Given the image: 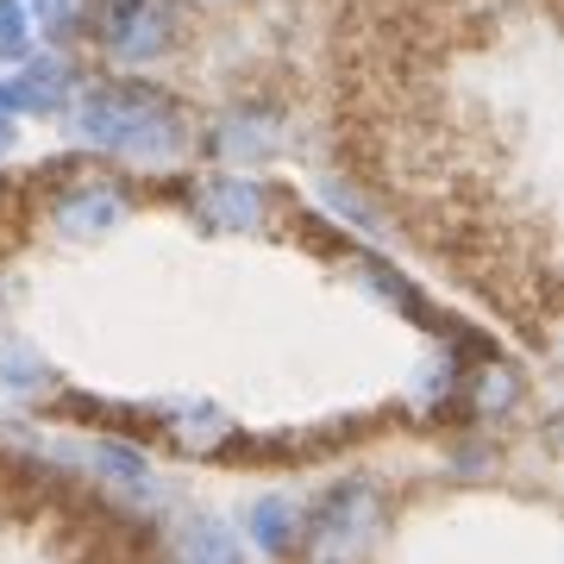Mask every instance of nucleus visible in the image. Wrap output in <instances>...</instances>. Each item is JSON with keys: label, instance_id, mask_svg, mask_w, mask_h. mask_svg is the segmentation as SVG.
I'll return each mask as SVG.
<instances>
[{"label": "nucleus", "instance_id": "f257e3e1", "mask_svg": "<svg viewBox=\"0 0 564 564\" xmlns=\"http://www.w3.org/2000/svg\"><path fill=\"white\" fill-rule=\"evenodd\" d=\"M76 132L126 163H176L188 151L182 107L151 82H101L76 101Z\"/></svg>", "mask_w": 564, "mask_h": 564}, {"label": "nucleus", "instance_id": "f03ea898", "mask_svg": "<svg viewBox=\"0 0 564 564\" xmlns=\"http://www.w3.org/2000/svg\"><path fill=\"white\" fill-rule=\"evenodd\" d=\"M377 533H383V496H377V484L351 477V484L321 496L302 552H307V564H364Z\"/></svg>", "mask_w": 564, "mask_h": 564}, {"label": "nucleus", "instance_id": "7ed1b4c3", "mask_svg": "<svg viewBox=\"0 0 564 564\" xmlns=\"http://www.w3.org/2000/svg\"><path fill=\"white\" fill-rule=\"evenodd\" d=\"M176 39L170 0H95V44L113 63H151Z\"/></svg>", "mask_w": 564, "mask_h": 564}, {"label": "nucleus", "instance_id": "20e7f679", "mask_svg": "<svg viewBox=\"0 0 564 564\" xmlns=\"http://www.w3.org/2000/svg\"><path fill=\"white\" fill-rule=\"evenodd\" d=\"M188 207H195V220L214 226V232H258V226L270 220V195L245 176H202L188 188Z\"/></svg>", "mask_w": 564, "mask_h": 564}, {"label": "nucleus", "instance_id": "39448f33", "mask_svg": "<svg viewBox=\"0 0 564 564\" xmlns=\"http://www.w3.org/2000/svg\"><path fill=\"white\" fill-rule=\"evenodd\" d=\"M126 214H132V195L107 176H88V182H76V188H63L57 207H51V220H57L63 239H101V232H113Z\"/></svg>", "mask_w": 564, "mask_h": 564}, {"label": "nucleus", "instance_id": "423d86ee", "mask_svg": "<svg viewBox=\"0 0 564 564\" xmlns=\"http://www.w3.org/2000/svg\"><path fill=\"white\" fill-rule=\"evenodd\" d=\"M69 95H76V69H69L63 57H44V63H32L20 82H7L13 113H63Z\"/></svg>", "mask_w": 564, "mask_h": 564}, {"label": "nucleus", "instance_id": "0eeeda50", "mask_svg": "<svg viewBox=\"0 0 564 564\" xmlns=\"http://www.w3.org/2000/svg\"><path fill=\"white\" fill-rule=\"evenodd\" d=\"M214 151L232 158V163L263 158V151H276V120H270V113H226V120L214 126Z\"/></svg>", "mask_w": 564, "mask_h": 564}, {"label": "nucleus", "instance_id": "6e6552de", "mask_svg": "<svg viewBox=\"0 0 564 564\" xmlns=\"http://www.w3.org/2000/svg\"><path fill=\"white\" fill-rule=\"evenodd\" d=\"M176 558L182 564H239V540H232V527H220L214 514H195V521L176 533Z\"/></svg>", "mask_w": 564, "mask_h": 564}, {"label": "nucleus", "instance_id": "1a4fd4ad", "mask_svg": "<svg viewBox=\"0 0 564 564\" xmlns=\"http://www.w3.org/2000/svg\"><path fill=\"white\" fill-rule=\"evenodd\" d=\"M170 440L182 452H214V445L232 440V421L214 414V408H182V414H170Z\"/></svg>", "mask_w": 564, "mask_h": 564}, {"label": "nucleus", "instance_id": "9d476101", "mask_svg": "<svg viewBox=\"0 0 564 564\" xmlns=\"http://www.w3.org/2000/svg\"><path fill=\"white\" fill-rule=\"evenodd\" d=\"M514 395H521V383H514V370H508V364H484V370H477V383L464 389L470 414H502Z\"/></svg>", "mask_w": 564, "mask_h": 564}, {"label": "nucleus", "instance_id": "9b49d317", "mask_svg": "<svg viewBox=\"0 0 564 564\" xmlns=\"http://www.w3.org/2000/svg\"><path fill=\"white\" fill-rule=\"evenodd\" d=\"M95 464H101V477H113V484H126V489H151V464H144L132 445L101 440L95 445Z\"/></svg>", "mask_w": 564, "mask_h": 564}, {"label": "nucleus", "instance_id": "f8f14e48", "mask_svg": "<svg viewBox=\"0 0 564 564\" xmlns=\"http://www.w3.org/2000/svg\"><path fill=\"white\" fill-rule=\"evenodd\" d=\"M32 39H39V20H32V7L25 0H0V57L13 63L32 51Z\"/></svg>", "mask_w": 564, "mask_h": 564}, {"label": "nucleus", "instance_id": "ddd939ff", "mask_svg": "<svg viewBox=\"0 0 564 564\" xmlns=\"http://www.w3.org/2000/svg\"><path fill=\"white\" fill-rule=\"evenodd\" d=\"M251 540H258L263 552H289V540H295V514H289V502L251 508Z\"/></svg>", "mask_w": 564, "mask_h": 564}, {"label": "nucleus", "instance_id": "4468645a", "mask_svg": "<svg viewBox=\"0 0 564 564\" xmlns=\"http://www.w3.org/2000/svg\"><path fill=\"white\" fill-rule=\"evenodd\" d=\"M13 126H20V113H13V101H7V88H0V158L13 151Z\"/></svg>", "mask_w": 564, "mask_h": 564}, {"label": "nucleus", "instance_id": "2eb2a0df", "mask_svg": "<svg viewBox=\"0 0 564 564\" xmlns=\"http://www.w3.org/2000/svg\"><path fill=\"white\" fill-rule=\"evenodd\" d=\"M214 7H226V0H214Z\"/></svg>", "mask_w": 564, "mask_h": 564}]
</instances>
